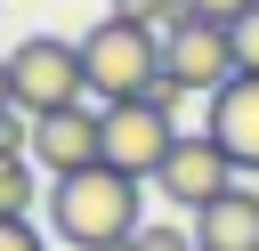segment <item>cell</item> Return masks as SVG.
Here are the masks:
<instances>
[{
  "label": "cell",
  "instance_id": "12",
  "mask_svg": "<svg viewBox=\"0 0 259 251\" xmlns=\"http://www.w3.org/2000/svg\"><path fill=\"white\" fill-rule=\"evenodd\" d=\"M227 49H235V73H259V0L227 24Z\"/></svg>",
  "mask_w": 259,
  "mask_h": 251
},
{
  "label": "cell",
  "instance_id": "1",
  "mask_svg": "<svg viewBox=\"0 0 259 251\" xmlns=\"http://www.w3.org/2000/svg\"><path fill=\"white\" fill-rule=\"evenodd\" d=\"M40 202H49V235L65 251H121L146 227V178L113 170V162H89V170L49 178Z\"/></svg>",
  "mask_w": 259,
  "mask_h": 251
},
{
  "label": "cell",
  "instance_id": "6",
  "mask_svg": "<svg viewBox=\"0 0 259 251\" xmlns=\"http://www.w3.org/2000/svg\"><path fill=\"white\" fill-rule=\"evenodd\" d=\"M154 186H162V202L202 211V202H219V194L235 186V162H227V146H219L210 130H178V146H170V162L154 170Z\"/></svg>",
  "mask_w": 259,
  "mask_h": 251
},
{
  "label": "cell",
  "instance_id": "10",
  "mask_svg": "<svg viewBox=\"0 0 259 251\" xmlns=\"http://www.w3.org/2000/svg\"><path fill=\"white\" fill-rule=\"evenodd\" d=\"M32 170H40L32 154H0V219H32V194H40Z\"/></svg>",
  "mask_w": 259,
  "mask_h": 251
},
{
  "label": "cell",
  "instance_id": "16",
  "mask_svg": "<svg viewBox=\"0 0 259 251\" xmlns=\"http://www.w3.org/2000/svg\"><path fill=\"white\" fill-rule=\"evenodd\" d=\"M0 113H16V81H8V57H0Z\"/></svg>",
  "mask_w": 259,
  "mask_h": 251
},
{
  "label": "cell",
  "instance_id": "15",
  "mask_svg": "<svg viewBox=\"0 0 259 251\" xmlns=\"http://www.w3.org/2000/svg\"><path fill=\"white\" fill-rule=\"evenodd\" d=\"M251 0H186V16H210V24H235Z\"/></svg>",
  "mask_w": 259,
  "mask_h": 251
},
{
  "label": "cell",
  "instance_id": "5",
  "mask_svg": "<svg viewBox=\"0 0 259 251\" xmlns=\"http://www.w3.org/2000/svg\"><path fill=\"white\" fill-rule=\"evenodd\" d=\"M162 81H170L178 97H210V89H227V81H235L227 24H210V16L170 24V32H162Z\"/></svg>",
  "mask_w": 259,
  "mask_h": 251
},
{
  "label": "cell",
  "instance_id": "11",
  "mask_svg": "<svg viewBox=\"0 0 259 251\" xmlns=\"http://www.w3.org/2000/svg\"><path fill=\"white\" fill-rule=\"evenodd\" d=\"M113 16H130V24H154V32H170V24H186V0H113Z\"/></svg>",
  "mask_w": 259,
  "mask_h": 251
},
{
  "label": "cell",
  "instance_id": "9",
  "mask_svg": "<svg viewBox=\"0 0 259 251\" xmlns=\"http://www.w3.org/2000/svg\"><path fill=\"white\" fill-rule=\"evenodd\" d=\"M194 251H259V186H227L219 202L194 211Z\"/></svg>",
  "mask_w": 259,
  "mask_h": 251
},
{
  "label": "cell",
  "instance_id": "7",
  "mask_svg": "<svg viewBox=\"0 0 259 251\" xmlns=\"http://www.w3.org/2000/svg\"><path fill=\"white\" fill-rule=\"evenodd\" d=\"M32 162H40V178H65V170L105 162V121H97V105L81 97V105H65V113H40V121H32Z\"/></svg>",
  "mask_w": 259,
  "mask_h": 251
},
{
  "label": "cell",
  "instance_id": "8",
  "mask_svg": "<svg viewBox=\"0 0 259 251\" xmlns=\"http://www.w3.org/2000/svg\"><path fill=\"white\" fill-rule=\"evenodd\" d=\"M202 130L227 146L235 178H259V73H235L227 89L202 97Z\"/></svg>",
  "mask_w": 259,
  "mask_h": 251
},
{
  "label": "cell",
  "instance_id": "4",
  "mask_svg": "<svg viewBox=\"0 0 259 251\" xmlns=\"http://www.w3.org/2000/svg\"><path fill=\"white\" fill-rule=\"evenodd\" d=\"M97 121H105V162L154 186V170H162L170 146H178V105H162V97H121V105H97Z\"/></svg>",
  "mask_w": 259,
  "mask_h": 251
},
{
  "label": "cell",
  "instance_id": "2",
  "mask_svg": "<svg viewBox=\"0 0 259 251\" xmlns=\"http://www.w3.org/2000/svg\"><path fill=\"white\" fill-rule=\"evenodd\" d=\"M81 65H89V97H97V105L154 97V89H162V32L105 8V16L81 32Z\"/></svg>",
  "mask_w": 259,
  "mask_h": 251
},
{
  "label": "cell",
  "instance_id": "13",
  "mask_svg": "<svg viewBox=\"0 0 259 251\" xmlns=\"http://www.w3.org/2000/svg\"><path fill=\"white\" fill-rule=\"evenodd\" d=\"M121 251H194V235H186V227H162V219H146V227H138Z\"/></svg>",
  "mask_w": 259,
  "mask_h": 251
},
{
  "label": "cell",
  "instance_id": "14",
  "mask_svg": "<svg viewBox=\"0 0 259 251\" xmlns=\"http://www.w3.org/2000/svg\"><path fill=\"white\" fill-rule=\"evenodd\" d=\"M0 251H49V235L32 219H0Z\"/></svg>",
  "mask_w": 259,
  "mask_h": 251
},
{
  "label": "cell",
  "instance_id": "3",
  "mask_svg": "<svg viewBox=\"0 0 259 251\" xmlns=\"http://www.w3.org/2000/svg\"><path fill=\"white\" fill-rule=\"evenodd\" d=\"M8 81H16V113H32V121L81 105V97H89L81 40H65V32H32V40H16V49H8Z\"/></svg>",
  "mask_w": 259,
  "mask_h": 251
}]
</instances>
